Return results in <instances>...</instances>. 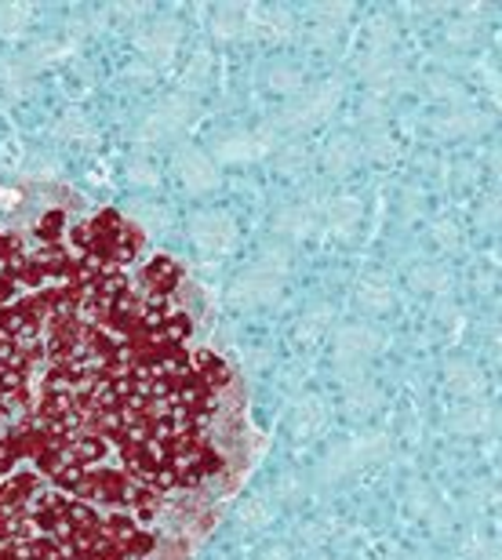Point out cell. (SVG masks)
I'll list each match as a JSON object with an SVG mask.
<instances>
[{
    "label": "cell",
    "instance_id": "6da1fadb",
    "mask_svg": "<svg viewBox=\"0 0 502 560\" xmlns=\"http://www.w3.org/2000/svg\"><path fill=\"white\" fill-rule=\"evenodd\" d=\"M44 320H48V313H44L37 295H22L11 302L8 310H0V335L19 346H30V342H37Z\"/></svg>",
    "mask_w": 502,
    "mask_h": 560
},
{
    "label": "cell",
    "instance_id": "7a4b0ae2",
    "mask_svg": "<svg viewBox=\"0 0 502 560\" xmlns=\"http://www.w3.org/2000/svg\"><path fill=\"white\" fill-rule=\"evenodd\" d=\"M142 284H147V291L178 295V288H183V266L175 259H167V255H157V259H150L142 266Z\"/></svg>",
    "mask_w": 502,
    "mask_h": 560
},
{
    "label": "cell",
    "instance_id": "3957f363",
    "mask_svg": "<svg viewBox=\"0 0 502 560\" xmlns=\"http://www.w3.org/2000/svg\"><path fill=\"white\" fill-rule=\"evenodd\" d=\"M194 368L200 372V378H205L208 389H211V394H215V397H219V394H226L230 383H233L230 364L222 361V357L211 353V350H197V353H194Z\"/></svg>",
    "mask_w": 502,
    "mask_h": 560
},
{
    "label": "cell",
    "instance_id": "277c9868",
    "mask_svg": "<svg viewBox=\"0 0 502 560\" xmlns=\"http://www.w3.org/2000/svg\"><path fill=\"white\" fill-rule=\"evenodd\" d=\"M30 262L37 266L40 277L51 284V280H66V273H70V266H73V255L62 252L59 244H40V248L30 255Z\"/></svg>",
    "mask_w": 502,
    "mask_h": 560
},
{
    "label": "cell",
    "instance_id": "5b68a950",
    "mask_svg": "<svg viewBox=\"0 0 502 560\" xmlns=\"http://www.w3.org/2000/svg\"><path fill=\"white\" fill-rule=\"evenodd\" d=\"M139 248H142V230H136L131 222L120 226V233L114 237V252H109V262L114 266H131L139 259Z\"/></svg>",
    "mask_w": 502,
    "mask_h": 560
},
{
    "label": "cell",
    "instance_id": "8992f818",
    "mask_svg": "<svg viewBox=\"0 0 502 560\" xmlns=\"http://www.w3.org/2000/svg\"><path fill=\"white\" fill-rule=\"evenodd\" d=\"M62 226H66L62 211H48V215L40 219V226H37L40 241H44V244H59V233H62Z\"/></svg>",
    "mask_w": 502,
    "mask_h": 560
},
{
    "label": "cell",
    "instance_id": "52a82bcc",
    "mask_svg": "<svg viewBox=\"0 0 502 560\" xmlns=\"http://www.w3.org/2000/svg\"><path fill=\"white\" fill-rule=\"evenodd\" d=\"M22 241L19 237H0V266H8V262H15V259H22Z\"/></svg>",
    "mask_w": 502,
    "mask_h": 560
},
{
    "label": "cell",
    "instance_id": "ba28073f",
    "mask_svg": "<svg viewBox=\"0 0 502 560\" xmlns=\"http://www.w3.org/2000/svg\"><path fill=\"white\" fill-rule=\"evenodd\" d=\"M15 295H19V288L11 284V280H8L4 273H0V310H8L11 302H15Z\"/></svg>",
    "mask_w": 502,
    "mask_h": 560
}]
</instances>
